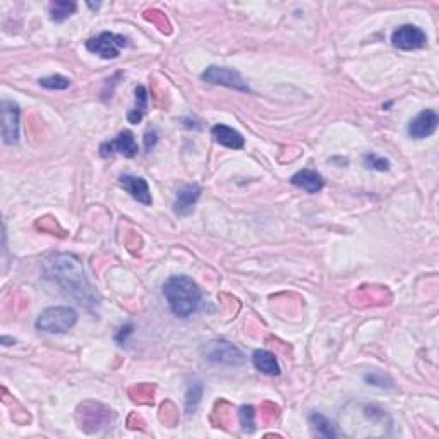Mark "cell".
I'll list each match as a JSON object with an SVG mask.
<instances>
[{
  "label": "cell",
  "mask_w": 439,
  "mask_h": 439,
  "mask_svg": "<svg viewBox=\"0 0 439 439\" xmlns=\"http://www.w3.org/2000/svg\"><path fill=\"white\" fill-rule=\"evenodd\" d=\"M48 275L65 290L71 297H74L81 306H96V297L85 275L81 262L71 254L55 256L48 264Z\"/></svg>",
  "instance_id": "cell-1"
},
{
  "label": "cell",
  "mask_w": 439,
  "mask_h": 439,
  "mask_svg": "<svg viewBox=\"0 0 439 439\" xmlns=\"http://www.w3.org/2000/svg\"><path fill=\"white\" fill-rule=\"evenodd\" d=\"M164 295L172 313L182 319L192 316L201 302V290L198 283L184 275L170 276L164 283Z\"/></svg>",
  "instance_id": "cell-2"
},
{
  "label": "cell",
  "mask_w": 439,
  "mask_h": 439,
  "mask_svg": "<svg viewBox=\"0 0 439 439\" xmlns=\"http://www.w3.org/2000/svg\"><path fill=\"white\" fill-rule=\"evenodd\" d=\"M78 321V313L72 307H48L38 316L36 328L50 335L65 333L71 330Z\"/></svg>",
  "instance_id": "cell-3"
},
{
  "label": "cell",
  "mask_w": 439,
  "mask_h": 439,
  "mask_svg": "<svg viewBox=\"0 0 439 439\" xmlns=\"http://www.w3.org/2000/svg\"><path fill=\"white\" fill-rule=\"evenodd\" d=\"M205 359L212 364L228 365V368H237L245 362V355L242 354L240 348L235 347L234 344L227 340H213L203 347Z\"/></svg>",
  "instance_id": "cell-4"
},
{
  "label": "cell",
  "mask_w": 439,
  "mask_h": 439,
  "mask_svg": "<svg viewBox=\"0 0 439 439\" xmlns=\"http://www.w3.org/2000/svg\"><path fill=\"white\" fill-rule=\"evenodd\" d=\"M127 38L122 34L110 33V31H103L98 36L91 38L86 41V48L91 54H96L98 57L110 60V58H117L120 55V50L127 47Z\"/></svg>",
  "instance_id": "cell-5"
},
{
  "label": "cell",
  "mask_w": 439,
  "mask_h": 439,
  "mask_svg": "<svg viewBox=\"0 0 439 439\" xmlns=\"http://www.w3.org/2000/svg\"><path fill=\"white\" fill-rule=\"evenodd\" d=\"M201 79L205 82L216 86H227V88L237 89L242 93H251V88L242 78L240 72L230 67H218V65H210L205 72L201 74Z\"/></svg>",
  "instance_id": "cell-6"
},
{
  "label": "cell",
  "mask_w": 439,
  "mask_h": 439,
  "mask_svg": "<svg viewBox=\"0 0 439 439\" xmlns=\"http://www.w3.org/2000/svg\"><path fill=\"white\" fill-rule=\"evenodd\" d=\"M392 45L398 50H419L427 45V34L416 24H403L393 31Z\"/></svg>",
  "instance_id": "cell-7"
},
{
  "label": "cell",
  "mask_w": 439,
  "mask_h": 439,
  "mask_svg": "<svg viewBox=\"0 0 439 439\" xmlns=\"http://www.w3.org/2000/svg\"><path fill=\"white\" fill-rule=\"evenodd\" d=\"M139 148H137V141L134 137V134L131 131H122L119 133V136L112 141H106L100 146V153L102 157L109 158L113 157V155H122L126 158H133L136 157Z\"/></svg>",
  "instance_id": "cell-8"
},
{
  "label": "cell",
  "mask_w": 439,
  "mask_h": 439,
  "mask_svg": "<svg viewBox=\"0 0 439 439\" xmlns=\"http://www.w3.org/2000/svg\"><path fill=\"white\" fill-rule=\"evenodd\" d=\"M19 106L10 100H2V137L3 143L12 146L19 141Z\"/></svg>",
  "instance_id": "cell-9"
},
{
  "label": "cell",
  "mask_w": 439,
  "mask_h": 439,
  "mask_svg": "<svg viewBox=\"0 0 439 439\" xmlns=\"http://www.w3.org/2000/svg\"><path fill=\"white\" fill-rule=\"evenodd\" d=\"M438 122V113L434 110H423L416 119L410 120L407 133L414 139H426V137L433 136L436 133Z\"/></svg>",
  "instance_id": "cell-10"
},
{
  "label": "cell",
  "mask_w": 439,
  "mask_h": 439,
  "mask_svg": "<svg viewBox=\"0 0 439 439\" xmlns=\"http://www.w3.org/2000/svg\"><path fill=\"white\" fill-rule=\"evenodd\" d=\"M119 184L126 189L131 194V198L136 199L137 203H141L143 206H151L153 198H151V191L148 182L143 177H136V175L122 174L119 177Z\"/></svg>",
  "instance_id": "cell-11"
},
{
  "label": "cell",
  "mask_w": 439,
  "mask_h": 439,
  "mask_svg": "<svg viewBox=\"0 0 439 439\" xmlns=\"http://www.w3.org/2000/svg\"><path fill=\"white\" fill-rule=\"evenodd\" d=\"M199 196H201V188L198 184H189L184 185L181 191L177 192V198H175L174 210L179 216H189L194 212V206L198 203Z\"/></svg>",
  "instance_id": "cell-12"
},
{
  "label": "cell",
  "mask_w": 439,
  "mask_h": 439,
  "mask_svg": "<svg viewBox=\"0 0 439 439\" xmlns=\"http://www.w3.org/2000/svg\"><path fill=\"white\" fill-rule=\"evenodd\" d=\"M212 136L221 146L230 148V150H242L244 148V137L238 131L225 126V124H216L212 129Z\"/></svg>",
  "instance_id": "cell-13"
},
{
  "label": "cell",
  "mask_w": 439,
  "mask_h": 439,
  "mask_svg": "<svg viewBox=\"0 0 439 439\" xmlns=\"http://www.w3.org/2000/svg\"><path fill=\"white\" fill-rule=\"evenodd\" d=\"M292 184L309 194H316L324 188L323 175L314 170H300L292 177Z\"/></svg>",
  "instance_id": "cell-14"
},
{
  "label": "cell",
  "mask_w": 439,
  "mask_h": 439,
  "mask_svg": "<svg viewBox=\"0 0 439 439\" xmlns=\"http://www.w3.org/2000/svg\"><path fill=\"white\" fill-rule=\"evenodd\" d=\"M252 364L259 372L266 376H280V372H282L278 359L275 357V354L268 350H256L252 354Z\"/></svg>",
  "instance_id": "cell-15"
},
{
  "label": "cell",
  "mask_w": 439,
  "mask_h": 439,
  "mask_svg": "<svg viewBox=\"0 0 439 439\" xmlns=\"http://www.w3.org/2000/svg\"><path fill=\"white\" fill-rule=\"evenodd\" d=\"M309 424H311V427H313V433L316 434V436H321V438H338L340 436V433L335 429L333 424H331L330 420L326 419V417L321 416V414H317V412L311 414Z\"/></svg>",
  "instance_id": "cell-16"
},
{
  "label": "cell",
  "mask_w": 439,
  "mask_h": 439,
  "mask_svg": "<svg viewBox=\"0 0 439 439\" xmlns=\"http://www.w3.org/2000/svg\"><path fill=\"white\" fill-rule=\"evenodd\" d=\"M134 95H136V103H134V109L131 110L127 119H129L131 124H139L148 110V91L144 86H137L134 89Z\"/></svg>",
  "instance_id": "cell-17"
},
{
  "label": "cell",
  "mask_w": 439,
  "mask_h": 439,
  "mask_svg": "<svg viewBox=\"0 0 439 439\" xmlns=\"http://www.w3.org/2000/svg\"><path fill=\"white\" fill-rule=\"evenodd\" d=\"M78 5L74 2H54L50 3V17L55 23H62L76 12Z\"/></svg>",
  "instance_id": "cell-18"
},
{
  "label": "cell",
  "mask_w": 439,
  "mask_h": 439,
  "mask_svg": "<svg viewBox=\"0 0 439 439\" xmlns=\"http://www.w3.org/2000/svg\"><path fill=\"white\" fill-rule=\"evenodd\" d=\"M40 85L48 89H67L71 86V81L67 78H64V76L54 74L48 76V78H41Z\"/></svg>",
  "instance_id": "cell-19"
},
{
  "label": "cell",
  "mask_w": 439,
  "mask_h": 439,
  "mask_svg": "<svg viewBox=\"0 0 439 439\" xmlns=\"http://www.w3.org/2000/svg\"><path fill=\"white\" fill-rule=\"evenodd\" d=\"M364 165L365 168H372V170L378 172H388L390 170V161L386 158L378 157L374 153H368L364 157Z\"/></svg>",
  "instance_id": "cell-20"
},
{
  "label": "cell",
  "mask_w": 439,
  "mask_h": 439,
  "mask_svg": "<svg viewBox=\"0 0 439 439\" xmlns=\"http://www.w3.org/2000/svg\"><path fill=\"white\" fill-rule=\"evenodd\" d=\"M238 417H240V426L244 429V433H252L256 429L254 426V409L251 405H244L238 412Z\"/></svg>",
  "instance_id": "cell-21"
},
{
  "label": "cell",
  "mask_w": 439,
  "mask_h": 439,
  "mask_svg": "<svg viewBox=\"0 0 439 439\" xmlns=\"http://www.w3.org/2000/svg\"><path fill=\"white\" fill-rule=\"evenodd\" d=\"M194 388H196V385H192V388H189L188 398H185V407H188V414L194 412L196 407H198V403H199V398H201V395H203V386L201 385L198 386L196 393H194Z\"/></svg>",
  "instance_id": "cell-22"
},
{
  "label": "cell",
  "mask_w": 439,
  "mask_h": 439,
  "mask_svg": "<svg viewBox=\"0 0 439 439\" xmlns=\"http://www.w3.org/2000/svg\"><path fill=\"white\" fill-rule=\"evenodd\" d=\"M155 143H157V133L151 131V133H148L146 137H144V148H146V151H151V148L155 146Z\"/></svg>",
  "instance_id": "cell-23"
},
{
  "label": "cell",
  "mask_w": 439,
  "mask_h": 439,
  "mask_svg": "<svg viewBox=\"0 0 439 439\" xmlns=\"http://www.w3.org/2000/svg\"><path fill=\"white\" fill-rule=\"evenodd\" d=\"M129 333H133V326H131V324H127V326H126V328H120V333H119V335H117V337H115V340H117V341H119V344H120V345H122V344H124V341H126L127 335H129Z\"/></svg>",
  "instance_id": "cell-24"
},
{
  "label": "cell",
  "mask_w": 439,
  "mask_h": 439,
  "mask_svg": "<svg viewBox=\"0 0 439 439\" xmlns=\"http://www.w3.org/2000/svg\"><path fill=\"white\" fill-rule=\"evenodd\" d=\"M2 344H3V345H12V344H14V338H12V340H10V338L2 337Z\"/></svg>",
  "instance_id": "cell-25"
}]
</instances>
